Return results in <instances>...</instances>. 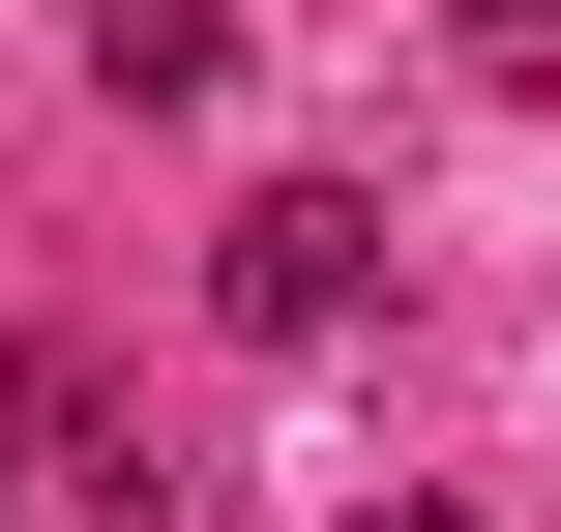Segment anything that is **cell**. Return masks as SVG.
Here are the masks:
<instances>
[{
	"mask_svg": "<svg viewBox=\"0 0 561 532\" xmlns=\"http://www.w3.org/2000/svg\"><path fill=\"white\" fill-rule=\"evenodd\" d=\"M0 444H30V385H0Z\"/></svg>",
	"mask_w": 561,
	"mask_h": 532,
	"instance_id": "3",
	"label": "cell"
},
{
	"mask_svg": "<svg viewBox=\"0 0 561 532\" xmlns=\"http://www.w3.org/2000/svg\"><path fill=\"white\" fill-rule=\"evenodd\" d=\"M207 296H237V326H266V355H325V326H355V296H385V207H355V178H266V207H237V267H207Z\"/></svg>",
	"mask_w": 561,
	"mask_h": 532,
	"instance_id": "1",
	"label": "cell"
},
{
	"mask_svg": "<svg viewBox=\"0 0 561 532\" xmlns=\"http://www.w3.org/2000/svg\"><path fill=\"white\" fill-rule=\"evenodd\" d=\"M473 59H503V89H561V0H473Z\"/></svg>",
	"mask_w": 561,
	"mask_h": 532,
	"instance_id": "2",
	"label": "cell"
}]
</instances>
